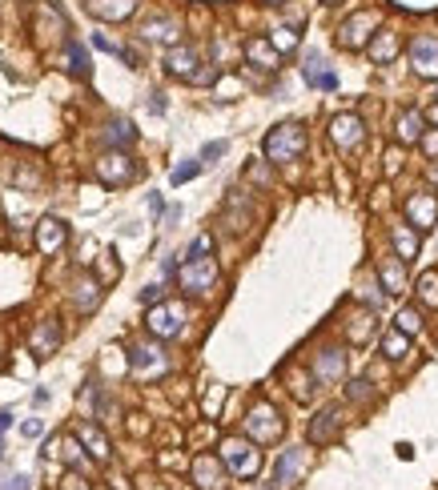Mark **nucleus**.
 <instances>
[{
    "mask_svg": "<svg viewBox=\"0 0 438 490\" xmlns=\"http://www.w3.org/2000/svg\"><path fill=\"white\" fill-rule=\"evenodd\" d=\"M161 297H165L161 285H145V290H141V306H157Z\"/></svg>",
    "mask_w": 438,
    "mask_h": 490,
    "instance_id": "nucleus-40",
    "label": "nucleus"
},
{
    "mask_svg": "<svg viewBox=\"0 0 438 490\" xmlns=\"http://www.w3.org/2000/svg\"><path fill=\"white\" fill-rule=\"evenodd\" d=\"M133 141H137V129H133L125 117H117V121H109L105 125V145H113V149H129Z\"/></svg>",
    "mask_w": 438,
    "mask_h": 490,
    "instance_id": "nucleus-25",
    "label": "nucleus"
},
{
    "mask_svg": "<svg viewBox=\"0 0 438 490\" xmlns=\"http://www.w3.org/2000/svg\"><path fill=\"white\" fill-rule=\"evenodd\" d=\"M422 322H418V310H398V318H394V329H402V334H414Z\"/></svg>",
    "mask_w": 438,
    "mask_h": 490,
    "instance_id": "nucleus-34",
    "label": "nucleus"
},
{
    "mask_svg": "<svg viewBox=\"0 0 438 490\" xmlns=\"http://www.w3.org/2000/svg\"><path fill=\"white\" fill-rule=\"evenodd\" d=\"M13 426V410H0V430H8Z\"/></svg>",
    "mask_w": 438,
    "mask_h": 490,
    "instance_id": "nucleus-51",
    "label": "nucleus"
},
{
    "mask_svg": "<svg viewBox=\"0 0 438 490\" xmlns=\"http://www.w3.org/2000/svg\"><path fill=\"white\" fill-rule=\"evenodd\" d=\"M65 68L73 77H89V52L77 45V40H68L65 45Z\"/></svg>",
    "mask_w": 438,
    "mask_h": 490,
    "instance_id": "nucleus-30",
    "label": "nucleus"
},
{
    "mask_svg": "<svg viewBox=\"0 0 438 490\" xmlns=\"http://www.w3.org/2000/svg\"><path fill=\"white\" fill-rule=\"evenodd\" d=\"M129 370H133V378L153 382V378L169 374V354L157 342H133L129 346Z\"/></svg>",
    "mask_w": 438,
    "mask_h": 490,
    "instance_id": "nucleus-3",
    "label": "nucleus"
},
{
    "mask_svg": "<svg viewBox=\"0 0 438 490\" xmlns=\"http://www.w3.org/2000/svg\"><path fill=\"white\" fill-rule=\"evenodd\" d=\"M205 253H213V237H210V233L194 237V245H189V253H185V258H205Z\"/></svg>",
    "mask_w": 438,
    "mask_h": 490,
    "instance_id": "nucleus-39",
    "label": "nucleus"
},
{
    "mask_svg": "<svg viewBox=\"0 0 438 490\" xmlns=\"http://www.w3.org/2000/svg\"><path fill=\"white\" fill-rule=\"evenodd\" d=\"M149 334L165 342V338H177L181 329H185V306L181 302H157V306H149V318H145Z\"/></svg>",
    "mask_w": 438,
    "mask_h": 490,
    "instance_id": "nucleus-5",
    "label": "nucleus"
},
{
    "mask_svg": "<svg viewBox=\"0 0 438 490\" xmlns=\"http://www.w3.org/2000/svg\"><path fill=\"white\" fill-rule=\"evenodd\" d=\"M338 430H342L338 410H334V406H326V410H318V414H314V422H309V434H306V438L314 442V446H326V442H334V438H338Z\"/></svg>",
    "mask_w": 438,
    "mask_h": 490,
    "instance_id": "nucleus-15",
    "label": "nucleus"
},
{
    "mask_svg": "<svg viewBox=\"0 0 438 490\" xmlns=\"http://www.w3.org/2000/svg\"><path fill=\"white\" fill-rule=\"evenodd\" d=\"M302 77H306V84H318V89H338V73L322 68L318 57H309L306 65H302Z\"/></svg>",
    "mask_w": 438,
    "mask_h": 490,
    "instance_id": "nucleus-27",
    "label": "nucleus"
},
{
    "mask_svg": "<svg viewBox=\"0 0 438 490\" xmlns=\"http://www.w3.org/2000/svg\"><path fill=\"white\" fill-rule=\"evenodd\" d=\"M77 442H85V446H89V454L97 458V462H109V438H105L93 422L77 426Z\"/></svg>",
    "mask_w": 438,
    "mask_h": 490,
    "instance_id": "nucleus-23",
    "label": "nucleus"
},
{
    "mask_svg": "<svg viewBox=\"0 0 438 490\" xmlns=\"http://www.w3.org/2000/svg\"><path fill=\"white\" fill-rule=\"evenodd\" d=\"M61 450H65L68 466H85V454H81V442H77V438H65V442H61Z\"/></svg>",
    "mask_w": 438,
    "mask_h": 490,
    "instance_id": "nucleus-36",
    "label": "nucleus"
},
{
    "mask_svg": "<svg viewBox=\"0 0 438 490\" xmlns=\"http://www.w3.org/2000/svg\"><path fill=\"white\" fill-rule=\"evenodd\" d=\"M141 36L153 45H177V20L173 17H153L141 24Z\"/></svg>",
    "mask_w": 438,
    "mask_h": 490,
    "instance_id": "nucleus-20",
    "label": "nucleus"
},
{
    "mask_svg": "<svg viewBox=\"0 0 438 490\" xmlns=\"http://www.w3.org/2000/svg\"><path fill=\"white\" fill-rule=\"evenodd\" d=\"M177 285L185 294H210L217 285V265L213 258H185L177 265Z\"/></svg>",
    "mask_w": 438,
    "mask_h": 490,
    "instance_id": "nucleus-4",
    "label": "nucleus"
},
{
    "mask_svg": "<svg viewBox=\"0 0 438 490\" xmlns=\"http://www.w3.org/2000/svg\"><path fill=\"white\" fill-rule=\"evenodd\" d=\"M97 177L105 181V185H125V181L137 177V169H133V161L121 153V149H113V153H105L97 161Z\"/></svg>",
    "mask_w": 438,
    "mask_h": 490,
    "instance_id": "nucleus-9",
    "label": "nucleus"
},
{
    "mask_svg": "<svg viewBox=\"0 0 438 490\" xmlns=\"http://www.w3.org/2000/svg\"><path fill=\"white\" fill-rule=\"evenodd\" d=\"M0 490H29V474H13L8 482H0Z\"/></svg>",
    "mask_w": 438,
    "mask_h": 490,
    "instance_id": "nucleus-43",
    "label": "nucleus"
},
{
    "mask_svg": "<svg viewBox=\"0 0 438 490\" xmlns=\"http://www.w3.org/2000/svg\"><path fill=\"white\" fill-rule=\"evenodd\" d=\"M430 117H435V121H438V109H435V113H430Z\"/></svg>",
    "mask_w": 438,
    "mask_h": 490,
    "instance_id": "nucleus-53",
    "label": "nucleus"
},
{
    "mask_svg": "<svg viewBox=\"0 0 438 490\" xmlns=\"http://www.w3.org/2000/svg\"><path fill=\"white\" fill-rule=\"evenodd\" d=\"M394 245H398V258H402V262L418 258V229L398 225V229H394Z\"/></svg>",
    "mask_w": 438,
    "mask_h": 490,
    "instance_id": "nucleus-28",
    "label": "nucleus"
},
{
    "mask_svg": "<svg viewBox=\"0 0 438 490\" xmlns=\"http://www.w3.org/2000/svg\"><path fill=\"white\" fill-rule=\"evenodd\" d=\"M221 466L233 478H258L261 470V450L245 438H226L221 442Z\"/></svg>",
    "mask_w": 438,
    "mask_h": 490,
    "instance_id": "nucleus-2",
    "label": "nucleus"
},
{
    "mask_svg": "<svg viewBox=\"0 0 438 490\" xmlns=\"http://www.w3.org/2000/svg\"><path fill=\"white\" fill-rule=\"evenodd\" d=\"M342 374H346V354H342V350H334V346H326L322 354L314 358V378H318V382H326V386H334Z\"/></svg>",
    "mask_w": 438,
    "mask_h": 490,
    "instance_id": "nucleus-14",
    "label": "nucleus"
},
{
    "mask_svg": "<svg viewBox=\"0 0 438 490\" xmlns=\"http://www.w3.org/2000/svg\"><path fill=\"white\" fill-rule=\"evenodd\" d=\"M302 470H306V450H302V446H293V450H282V458L274 462V487H277V490L293 487Z\"/></svg>",
    "mask_w": 438,
    "mask_h": 490,
    "instance_id": "nucleus-10",
    "label": "nucleus"
},
{
    "mask_svg": "<svg viewBox=\"0 0 438 490\" xmlns=\"http://www.w3.org/2000/svg\"><path fill=\"white\" fill-rule=\"evenodd\" d=\"M326 4H338V0H326Z\"/></svg>",
    "mask_w": 438,
    "mask_h": 490,
    "instance_id": "nucleus-54",
    "label": "nucleus"
},
{
    "mask_svg": "<svg viewBox=\"0 0 438 490\" xmlns=\"http://www.w3.org/2000/svg\"><path fill=\"white\" fill-rule=\"evenodd\" d=\"M382 354H386V358H406V354H410V338H406L402 329H394V334H386V338H382Z\"/></svg>",
    "mask_w": 438,
    "mask_h": 490,
    "instance_id": "nucleus-31",
    "label": "nucleus"
},
{
    "mask_svg": "<svg viewBox=\"0 0 438 490\" xmlns=\"http://www.w3.org/2000/svg\"><path fill=\"white\" fill-rule=\"evenodd\" d=\"M194 482L197 490H229V470L221 466V458L201 454L194 462Z\"/></svg>",
    "mask_w": 438,
    "mask_h": 490,
    "instance_id": "nucleus-8",
    "label": "nucleus"
},
{
    "mask_svg": "<svg viewBox=\"0 0 438 490\" xmlns=\"http://www.w3.org/2000/svg\"><path fill=\"white\" fill-rule=\"evenodd\" d=\"M261 4H274V8H277V4H286V0H261Z\"/></svg>",
    "mask_w": 438,
    "mask_h": 490,
    "instance_id": "nucleus-52",
    "label": "nucleus"
},
{
    "mask_svg": "<svg viewBox=\"0 0 438 490\" xmlns=\"http://www.w3.org/2000/svg\"><path fill=\"white\" fill-rule=\"evenodd\" d=\"M245 57H249V65H258V68H277V49L270 40H261V36L245 40Z\"/></svg>",
    "mask_w": 438,
    "mask_h": 490,
    "instance_id": "nucleus-24",
    "label": "nucleus"
},
{
    "mask_svg": "<svg viewBox=\"0 0 438 490\" xmlns=\"http://www.w3.org/2000/svg\"><path fill=\"white\" fill-rule=\"evenodd\" d=\"M149 209H153V213H165V197L161 193H149Z\"/></svg>",
    "mask_w": 438,
    "mask_h": 490,
    "instance_id": "nucleus-48",
    "label": "nucleus"
},
{
    "mask_svg": "<svg viewBox=\"0 0 438 490\" xmlns=\"http://www.w3.org/2000/svg\"><path fill=\"white\" fill-rule=\"evenodd\" d=\"M270 45H274L277 52H290L293 45H298V33H293V29H274V36H270Z\"/></svg>",
    "mask_w": 438,
    "mask_h": 490,
    "instance_id": "nucleus-33",
    "label": "nucleus"
},
{
    "mask_svg": "<svg viewBox=\"0 0 438 490\" xmlns=\"http://www.w3.org/2000/svg\"><path fill=\"white\" fill-rule=\"evenodd\" d=\"M418 141H422V149H426L430 157H435V153H438V133H430V137H418Z\"/></svg>",
    "mask_w": 438,
    "mask_h": 490,
    "instance_id": "nucleus-47",
    "label": "nucleus"
},
{
    "mask_svg": "<svg viewBox=\"0 0 438 490\" xmlns=\"http://www.w3.org/2000/svg\"><path fill=\"white\" fill-rule=\"evenodd\" d=\"M61 490H89V482H85L81 474L73 470V474H65V482H61Z\"/></svg>",
    "mask_w": 438,
    "mask_h": 490,
    "instance_id": "nucleus-41",
    "label": "nucleus"
},
{
    "mask_svg": "<svg viewBox=\"0 0 438 490\" xmlns=\"http://www.w3.org/2000/svg\"><path fill=\"white\" fill-rule=\"evenodd\" d=\"M418 137H422V117L414 113V109H406V113L398 117V141H402V145H414Z\"/></svg>",
    "mask_w": 438,
    "mask_h": 490,
    "instance_id": "nucleus-29",
    "label": "nucleus"
},
{
    "mask_svg": "<svg viewBox=\"0 0 438 490\" xmlns=\"http://www.w3.org/2000/svg\"><path fill=\"white\" fill-rule=\"evenodd\" d=\"M378 278H382V294H402L406 262H402V258H386V262L378 265Z\"/></svg>",
    "mask_w": 438,
    "mask_h": 490,
    "instance_id": "nucleus-22",
    "label": "nucleus"
},
{
    "mask_svg": "<svg viewBox=\"0 0 438 490\" xmlns=\"http://www.w3.org/2000/svg\"><path fill=\"white\" fill-rule=\"evenodd\" d=\"M149 109L153 113H165V93H149Z\"/></svg>",
    "mask_w": 438,
    "mask_h": 490,
    "instance_id": "nucleus-46",
    "label": "nucleus"
},
{
    "mask_svg": "<svg viewBox=\"0 0 438 490\" xmlns=\"http://www.w3.org/2000/svg\"><path fill=\"white\" fill-rule=\"evenodd\" d=\"M197 173H201V161H185L173 169V185H185V181H194Z\"/></svg>",
    "mask_w": 438,
    "mask_h": 490,
    "instance_id": "nucleus-37",
    "label": "nucleus"
},
{
    "mask_svg": "<svg viewBox=\"0 0 438 490\" xmlns=\"http://www.w3.org/2000/svg\"><path fill=\"white\" fill-rule=\"evenodd\" d=\"M249 177H254V181H261V185H265V181H270V173H265L261 165H249Z\"/></svg>",
    "mask_w": 438,
    "mask_h": 490,
    "instance_id": "nucleus-49",
    "label": "nucleus"
},
{
    "mask_svg": "<svg viewBox=\"0 0 438 490\" xmlns=\"http://www.w3.org/2000/svg\"><path fill=\"white\" fill-rule=\"evenodd\" d=\"M261 149H265L270 165H290L306 153V129H302L298 121H286V125H277V129L265 133V145Z\"/></svg>",
    "mask_w": 438,
    "mask_h": 490,
    "instance_id": "nucleus-1",
    "label": "nucleus"
},
{
    "mask_svg": "<svg viewBox=\"0 0 438 490\" xmlns=\"http://www.w3.org/2000/svg\"><path fill=\"white\" fill-rule=\"evenodd\" d=\"M181 221V205H169V209H165V229H173Z\"/></svg>",
    "mask_w": 438,
    "mask_h": 490,
    "instance_id": "nucleus-45",
    "label": "nucleus"
},
{
    "mask_svg": "<svg viewBox=\"0 0 438 490\" xmlns=\"http://www.w3.org/2000/svg\"><path fill=\"white\" fill-rule=\"evenodd\" d=\"M20 430H24V438H41V434H45V422H41V418H29Z\"/></svg>",
    "mask_w": 438,
    "mask_h": 490,
    "instance_id": "nucleus-42",
    "label": "nucleus"
},
{
    "mask_svg": "<svg viewBox=\"0 0 438 490\" xmlns=\"http://www.w3.org/2000/svg\"><path fill=\"white\" fill-rule=\"evenodd\" d=\"M410 65L422 77H438V36H414L410 45Z\"/></svg>",
    "mask_w": 438,
    "mask_h": 490,
    "instance_id": "nucleus-11",
    "label": "nucleus"
},
{
    "mask_svg": "<svg viewBox=\"0 0 438 490\" xmlns=\"http://www.w3.org/2000/svg\"><path fill=\"white\" fill-rule=\"evenodd\" d=\"M226 149H229V141H210L201 149V165H213L217 157H226Z\"/></svg>",
    "mask_w": 438,
    "mask_h": 490,
    "instance_id": "nucleus-38",
    "label": "nucleus"
},
{
    "mask_svg": "<svg viewBox=\"0 0 438 490\" xmlns=\"http://www.w3.org/2000/svg\"><path fill=\"white\" fill-rule=\"evenodd\" d=\"M370 29H374V13H354V17L338 29V45L342 49H362L366 36H370Z\"/></svg>",
    "mask_w": 438,
    "mask_h": 490,
    "instance_id": "nucleus-12",
    "label": "nucleus"
},
{
    "mask_svg": "<svg viewBox=\"0 0 438 490\" xmlns=\"http://www.w3.org/2000/svg\"><path fill=\"white\" fill-rule=\"evenodd\" d=\"M194 68H197V52L189 49V45H177V49L165 52V73H169V77H185V81H189Z\"/></svg>",
    "mask_w": 438,
    "mask_h": 490,
    "instance_id": "nucleus-21",
    "label": "nucleus"
},
{
    "mask_svg": "<svg viewBox=\"0 0 438 490\" xmlns=\"http://www.w3.org/2000/svg\"><path fill=\"white\" fill-rule=\"evenodd\" d=\"M65 242H68V225L61 221V217L36 221V249H41V253H57Z\"/></svg>",
    "mask_w": 438,
    "mask_h": 490,
    "instance_id": "nucleus-13",
    "label": "nucleus"
},
{
    "mask_svg": "<svg viewBox=\"0 0 438 490\" xmlns=\"http://www.w3.org/2000/svg\"><path fill=\"white\" fill-rule=\"evenodd\" d=\"M394 52H398V36H394V29H382V33L370 40V61L390 65V61H394Z\"/></svg>",
    "mask_w": 438,
    "mask_h": 490,
    "instance_id": "nucleus-26",
    "label": "nucleus"
},
{
    "mask_svg": "<svg viewBox=\"0 0 438 490\" xmlns=\"http://www.w3.org/2000/svg\"><path fill=\"white\" fill-rule=\"evenodd\" d=\"M85 8L93 13L97 20H129L137 13V0H85Z\"/></svg>",
    "mask_w": 438,
    "mask_h": 490,
    "instance_id": "nucleus-17",
    "label": "nucleus"
},
{
    "mask_svg": "<svg viewBox=\"0 0 438 490\" xmlns=\"http://www.w3.org/2000/svg\"><path fill=\"white\" fill-rule=\"evenodd\" d=\"M282 430H286V422H282V414H277L270 402L254 406L249 418H245V434L254 442H274V438H282Z\"/></svg>",
    "mask_w": 438,
    "mask_h": 490,
    "instance_id": "nucleus-6",
    "label": "nucleus"
},
{
    "mask_svg": "<svg viewBox=\"0 0 438 490\" xmlns=\"http://www.w3.org/2000/svg\"><path fill=\"white\" fill-rule=\"evenodd\" d=\"M29 346H33L36 358H49V354H57V346H61V326H57L52 318H49V322H36Z\"/></svg>",
    "mask_w": 438,
    "mask_h": 490,
    "instance_id": "nucleus-18",
    "label": "nucleus"
},
{
    "mask_svg": "<svg viewBox=\"0 0 438 490\" xmlns=\"http://www.w3.org/2000/svg\"><path fill=\"white\" fill-rule=\"evenodd\" d=\"M418 302L422 306H438V274H422L418 278Z\"/></svg>",
    "mask_w": 438,
    "mask_h": 490,
    "instance_id": "nucleus-32",
    "label": "nucleus"
},
{
    "mask_svg": "<svg viewBox=\"0 0 438 490\" xmlns=\"http://www.w3.org/2000/svg\"><path fill=\"white\" fill-rule=\"evenodd\" d=\"M330 137H334V145L338 149H354L362 141V117L354 113H342L330 121Z\"/></svg>",
    "mask_w": 438,
    "mask_h": 490,
    "instance_id": "nucleus-16",
    "label": "nucleus"
},
{
    "mask_svg": "<svg viewBox=\"0 0 438 490\" xmlns=\"http://www.w3.org/2000/svg\"><path fill=\"white\" fill-rule=\"evenodd\" d=\"M93 45H97L101 52H117V57H121V49H117V45H113V40H109L105 33H93Z\"/></svg>",
    "mask_w": 438,
    "mask_h": 490,
    "instance_id": "nucleus-44",
    "label": "nucleus"
},
{
    "mask_svg": "<svg viewBox=\"0 0 438 490\" xmlns=\"http://www.w3.org/2000/svg\"><path fill=\"white\" fill-rule=\"evenodd\" d=\"M346 394H350V402H370L374 386L366 382V378H358V382H350V390H346Z\"/></svg>",
    "mask_w": 438,
    "mask_h": 490,
    "instance_id": "nucleus-35",
    "label": "nucleus"
},
{
    "mask_svg": "<svg viewBox=\"0 0 438 490\" xmlns=\"http://www.w3.org/2000/svg\"><path fill=\"white\" fill-rule=\"evenodd\" d=\"M161 274H165V278H173V274H177V262H173V258H165V262H161Z\"/></svg>",
    "mask_w": 438,
    "mask_h": 490,
    "instance_id": "nucleus-50",
    "label": "nucleus"
},
{
    "mask_svg": "<svg viewBox=\"0 0 438 490\" xmlns=\"http://www.w3.org/2000/svg\"><path fill=\"white\" fill-rule=\"evenodd\" d=\"M406 221H410V229H435L438 221V197L430 193V189H418V193L406 197Z\"/></svg>",
    "mask_w": 438,
    "mask_h": 490,
    "instance_id": "nucleus-7",
    "label": "nucleus"
},
{
    "mask_svg": "<svg viewBox=\"0 0 438 490\" xmlns=\"http://www.w3.org/2000/svg\"><path fill=\"white\" fill-rule=\"evenodd\" d=\"M101 294H105V290H101V281L89 278V274L73 281V306H77L81 313H93V310H97V306H101Z\"/></svg>",
    "mask_w": 438,
    "mask_h": 490,
    "instance_id": "nucleus-19",
    "label": "nucleus"
}]
</instances>
